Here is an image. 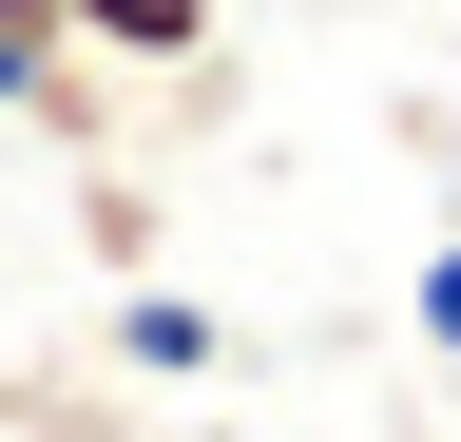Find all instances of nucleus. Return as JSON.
Returning a JSON list of instances; mask_svg holds the SVG:
<instances>
[{"label": "nucleus", "mask_w": 461, "mask_h": 442, "mask_svg": "<svg viewBox=\"0 0 461 442\" xmlns=\"http://www.w3.org/2000/svg\"><path fill=\"white\" fill-rule=\"evenodd\" d=\"M77 20V59H115V77H193L212 59V0H58Z\"/></svg>", "instance_id": "obj_1"}, {"label": "nucleus", "mask_w": 461, "mask_h": 442, "mask_svg": "<svg viewBox=\"0 0 461 442\" xmlns=\"http://www.w3.org/2000/svg\"><path fill=\"white\" fill-rule=\"evenodd\" d=\"M115 347H135V365H154V384H193V365H212V347H230V327H212V308H193V289H135V308H115Z\"/></svg>", "instance_id": "obj_2"}, {"label": "nucleus", "mask_w": 461, "mask_h": 442, "mask_svg": "<svg viewBox=\"0 0 461 442\" xmlns=\"http://www.w3.org/2000/svg\"><path fill=\"white\" fill-rule=\"evenodd\" d=\"M423 347H442V365H461V231H442V250H423Z\"/></svg>", "instance_id": "obj_3"}]
</instances>
